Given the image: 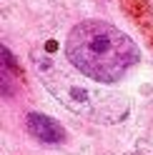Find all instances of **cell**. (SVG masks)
<instances>
[{
    "mask_svg": "<svg viewBox=\"0 0 153 155\" xmlns=\"http://www.w3.org/2000/svg\"><path fill=\"white\" fill-rule=\"evenodd\" d=\"M65 60L90 80L113 85L138 65L141 48L113 23L83 20L65 38Z\"/></svg>",
    "mask_w": 153,
    "mask_h": 155,
    "instance_id": "6da1fadb",
    "label": "cell"
},
{
    "mask_svg": "<svg viewBox=\"0 0 153 155\" xmlns=\"http://www.w3.org/2000/svg\"><path fill=\"white\" fill-rule=\"evenodd\" d=\"M25 128L43 145H63L65 138H68V133H65L63 125L55 118L45 115V113H28L25 115Z\"/></svg>",
    "mask_w": 153,
    "mask_h": 155,
    "instance_id": "3957f363",
    "label": "cell"
},
{
    "mask_svg": "<svg viewBox=\"0 0 153 155\" xmlns=\"http://www.w3.org/2000/svg\"><path fill=\"white\" fill-rule=\"evenodd\" d=\"M20 78H23V70L18 65V60L5 45H0V95H5V98L15 95Z\"/></svg>",
    "mask_w": 153,
    "mask_h": 155,
    "instance_id": "277c9868",
    "label": "cell"
},
{
    "mask_svg": "<svg viewBox=\"0 0 153 155\" xmlns=\"http://www.w3.org/2000/svg\"><path fill=\"white\" fill-rule=\"evenodd\" d=\"M38 73H40L45 88L50 90L68 110L75 115H83L95 123H116L128 110L126 98L106 90L100 83L85 78L75 68L60 65L53 58H38Z\"/></svg>",
    "mask_w": 153,
    "mask_h": 155,
    "instance_id": "7a4b0ae2",
    "label": "cell"
}]
</instances>
